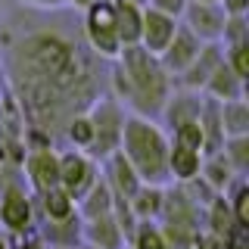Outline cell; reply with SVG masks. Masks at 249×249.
Listing matches in <instances>:
<instances>
[{
  "mask_svg": "<svg viewBox=\"0 0 249 249\" xmlns=\"http://www.w3.org/2000/svg\"><path fill=\"white\" fill-rule=\"evenodd\" d=\"M6 72L22 109L47 134L97 103L90 53L56 28H31L6 41Z\"/></svg>",
  "mask_w": 249,
  "mask_h": 249,
  "instance_id": "cell-1",
  "label": "cell"
},
{
  "mask_svg": "<svg viewBox=\"0 0 249 249\" xmlns=\"http://www.w3.org/2000/svg\"><path fill=\"white\" fill-rule=\"evenodd\" d=\"M168 72L162 69L159 56L146 53L143 47H124L115 59L112 69V81H115V93L122 100H128L140 112H162L168 93H171V81Z\"/></svg>",
  "mask_w": 249,
  "mask_h": 249,
  "instance_id": "cell-2",
  "label": "cell"
},
{
  "mask_svg": "<svg viewBox=\"0 0 249 249\" xmlns=\"http://www.w3.org/2000/svg\"><path fill=\"white\" fill-rule=\"evenodd\" d=\"M119 146H122L119 153L128 159V165L140 178V184L162 187L168 181V140L153 122L140 119V115L124 119Z\"/></svg>",
  "mask_w": 249,
  "mask_h": 249,
  "instance_id": "cell-3",
  "label": "cell"
},
{
  "mask_svg": "<svg viewBox=\"0 0 249 249\" xmlns=\"http://www.w3.org/2000/svg\"><path fill=\"white\" fill-rule=\"evenodd\" d=\"M84 37L100 59H119L122 44L119 35H115L112 0H93V3L84 6Z\"/></svg>",
  "mask_w": 249,
  "mask_h": 249,
  "instance_id": "cell-4",
  "label": "cell"
},
{
  "mask_svg": "<svg viewBox=\"0 0 249 249\" xmlns=\"http://www.w3.org/2000/svg\"><path fill=\"white\" fill-rule=\"evenodd\" d=\"M90 128H93V143H90V156L97 159H109L115 150H119V140H122V109L115 100H97L93 103V112L88 115Z\"/></svg>",
  "mask_w": 249,
  "mask_h": 249,
  "instance_id": "cell-5",
  "label": "cell"
},
{
  "mask_svg": "<svg viewBox=\"0 0 249 249\" xmlns=\"http://www.w3.org/2000/svg\"><path fill=\"white\" fill-rule=\"evenodd\" d=\"M93 178H97V165H93V159L88 153L72 150V153L59 156V187L72 199H78L84 190H88L93 184Z\"/></svg>",
  "mask_w": 249,
  "mask_h": 249,
  "instance_id": "cell-6",
  "label": "cell"
},
{
  "mask_svg": "<svg viewBox=\"0 0 249 249\" xmlns=\"http://www.w3.org/2000/svg\"><path fill=\"white\" fill-rule=\"evenodd\" d=\"M184 28L190 35H196L202 44H218L224 28V10L218 3H187L184 6Z\"/></svg>",
  "mask_w": 249,
  "mask_h": 249,
  "instance_id": "cell-7",
  "label": "cell"
},
{
  "mask_svg": "<svg viewBox=\"0 0 249 249\" xmlns=\"http://www.w3.org/2000/svg\"><path fill=\"white\" fill-rule=\"evenodd\" d=\"M175 31H178V19L146 6L143 10V28H140V47L146 53H153V56H162V50L171 44Z\"/></svg>",
  "mask_w": 249,
  "mask_h": 249,
  "instance_id": "cell-8",
  "label": "cell"
},
{
  "mask_svg": "<svg viewBox=\"0 0 249 249\" xmlns=\"http://www.w3.org/2000/svg\"><path fill=\"white\" fill-rule=\"evenodd\" d=\"M202 50V41L196 35H190L184 25H178V31H175V37H171V44L162 50V56H159V62H162V69H165L168 75H181L187 66H190L193 59H196V53Z\"/></svg>",
  "mask_w": 249,
  "mask_h": 249,
  "instance_id": "cell-9",
  "label": "cell"
},
{
  "mask_svg": "<svg viewBox=\"0 0 249 249\" xmlns=\"http://www.w3.org/2000/svg\"><path fill=\"white\" fill-rule=\"evenodd\" d=\"M25 171H28V181L37 193H47V190H53V187H59V156L53 153L50 146L28 153Z\"/></svg>",
  "mask_w": 249,
  "mask_h": 249,
  "instance_id": "cell-10",
  "label": "cell"
},
{
  "mask_svg": "<svg viewBox=\"0 0 249 249\" xmlns=\"http://www.w3.org/2000/svg\"><path fill=\"white\" fill-rule=\"evenodd\" d=\"M221 59L224 56H221V47H218V44H202V50L196 53V59L178 75V78H181V88L184 90H202L206 81H209V75L215 72V66Z\"/></svg>",
  "mask_w": 249,
  "mask_h": 249,
  "instance_id": "cell-11",
  "label": "cell"
},
{
  "mask_svg": "<svg viewBox=\"0 0 249 249\" xmlns=\"http://www.w3.org/2000/svg\"><path fill=\"white\" fill-rule=\"evenodd\" d=\"M109 171H106V184H109V190H112V196L119 199V202H128L134 193L140 190V178L134 175V168L128 165V159L115 150L112 156H109Z\"/></svg>",
  "mask_w": 249,
  "mask_h": 249,
  "instance_id": "cell-12",
  "label": "cell"
},
{
  "mask_svg": "<svg viewBox=\"0 0 249 249\" xmlns=\"http://www.w3.org/2000/svg\"><path fill=\"white\" fill-rule=\"evenodd\" d=\"M115 10V35H119L122 50L140 44V28H143V6H134L131 0H112Z\"/></svg>",
  "mask_w": 249,
  "mask_h": 249,
  "instance_id": "cell-13",
  "label": "cell"
},
{
  "mask_svg": "<svg viewBox=\"0 0 249 249\" xmlns=\"http://www.w3.org/2000/svg\"><path fill=\"white\" fill-rule=\"evenodd\" d=\"M81 237L90 240V246H97V249H122V243H124V237H122L119 224H115V215L112 212L84 218Z\"/></svg>",
  "mask_w": 249,
  "mask_h": 249,
  "instance_id": "cell-14",
  "label": "cell"
},
{
  "mask_svg": "<svg viewBox=\"0 0 249 249\" xmlns=\"http://www.w3.org/2000/svg\"><path fill=\"white\" fill-rule=\"evenodd\" d=\"M243 84H246L243 78H237V75L231 72V66L221 59L215 66V72L209 75V81H206V88H202V90H206L212 100H218V103H231V100H243V93H246Z\"/></svg>",
  "mask_w": 249,
  "mask_h": 249,
  "instance_id": "cell-15",
  "label": "cell"
},
{
  "mask_svg": "<svg viewBox=\"0 0 249 249\" xmlns=\"http://www.w3.org/2000/svg\"><path fill=\"white\" fill-rule=\"evenodd\" d=\"M199 106H202L199 93L181 88V90L168 93V100H165V106H162V112H165L168 124L175 128V124H181V122H193V119H196V115H199Z\"/></svg>",
  "mask_w": 249,
  "mask_h": 249,
  "instance_id": "cell-16",
  "label": "cell"
},
{
  "mask_svg": "<svg viewBox=\"0 0 249 249\" xmlns=\"http://www.w3.org/2000/svg\"><path fill=\"white\" fill-rule=\"evenodd\" d=\"M0 221L10 231H25L28 228L31 224V202L25 199V193H19L16 187L3 193V199H0Z\"/></svg>",
  "mask_w": 249,
  "mask_h": 249,
  "instance_id": "cell-17",
  "label": "cell"
},
{
  "mask_svg": "<svg viewBox=\"0 0 249 249\" xmlns=\"http://www.w3.org/2000/svg\"><path fill=\"white\" fill-rule=\"evenodd\" d=\"M112 206H115V196H112V190H109L106 178H100V175L93 178V184L78 196V209H81L84 218L106 215V212H112Z\"/></svg>",
  "mask_w": 249,
  "mask_h": 249,
  "instance_id": "cell-18",
  "label": "cell"
},
{
  "mask_svg": "<svg viewBox=\"0 0 249 249\" xmlns=\"http://www.w3.org/2000/svg\"><path fill=\"white\" fill-rule=\"evenodd\" d=\"M199 165H202V153L178 146V143L168 146V178L187 184V181H193V178H199Z\"/></svg>",
  "mask_w": 249,
  "mask_h": 249,
  "instance_id": "cell-19",
  "label": "cell"
},
{
  "mask_svg": "<svg viewBox=\"0 0 249 249\" xmlns=\"http://www.w3.org/2000/svg\"><path fill=\"white\" fill-rule=\"evenodd\" d=\"M162 199H165V193H162L159 187L140 184V190L124 202V206H128V212L134 218H140V221H153V218L162 212Z\"/></svg>",
  "mask_w": 249,
  "mask_h": 249,
  "instance_id": "cell-20",
  "label": "cell"
},
{
  "mask_svg": "<svg viewBox=\"0 0 249 249\" xmlns=\"http://www.w3.org/2000/svg\"><path fill=\"white\" fill-rule=\"evenodd\" d=\"M237 228H243V224L237 221V215H233L231 202L224 199L221 193H218V196L209 202V231L218 233V237H224V240H231Z\"/></svg>",
  "mask_w": 249,
  "mask_h": 249,
  "instance_id": "cell-21",
  "label": "cell"
},
{
  "mask_svg": "<svg viewBox=\"0 0 249 249\" xmlns=\"http://www.w3.org/2000/svg\"><path fill=\"white\" fill-rule=\"evenodd\" d=\"M199 175H202V181L212 187L215 193H221L224 187H231V181H233V168H231V162L224 159V153H221V150L202 159Z\"/></svg>",
  "mask_w": 249,
  "mask_h": 249,
  "instance_id": "cell-22",
  "label": "cell"
},
{
  "mask_svg": "<svg viewBox=\"0 0 249 249\" xmlns=\"http://www.w3.org/2000/svg\"><path fill=\"white\" fill-rule=\"evenodd\" d=\"M221 131H224V137L249 134V106L243 103V100L221 103Z\"/></svg>",
  "mask_w": 249,
  "mask_h": 249,
  "instance_id": "cell-23",
  "label": "cell"
},
{
  "mask_svg": "<svg viewBox=\"0 0 249 249\" xmlns=\"http://www.w3.org/2000/svg\"><path fill=\"white\" fill-rule=\"evenodd\" d=\"M44 196V215L47 221H69L75 215V199L69 196L62 187H53V190L41 193Z\"/></svg>",
  "mask_w": 249,
  "mask_h": 249,
  "instance_id": "cell-24",
  "label": "cell"
},
{
  "mask_svg": "<svg viewBox=\"0 0 249 249\" xmlns=\"http://www.w3.org/2000/svg\"><path fill=\"white\" fill-rule=\"evenodd\" d=\"M221 153H224V159L231 162L233 171H246V165H249V134L228 137L221 143Z\"/></svg>",
  "mask_w": 249,
  "mask_h": 249,
  "instance_id": "cell-25",
  "label": "cell"
},
{
  "mask_svg": "<svg viewBox=\"0 0 249 249\" xmlns=\"http://www.w3.org/2000/svg\"><path fill=\"white\" fill-rule=\"evenodd\" d=\"M78 231L75 228V215L69 218V221H47V237L56 243V249H72L78 243Z\"/></svg>",
  "mask_w": 249,
  "mask_h": 249,
  "instance_id": "cell-26",
  "label": "cell"
},
{
  "mask_svg": "<svg viewBox=\"0 0 249 249\" xmlns=\"http://www.w3.org/2000/svg\"><path fill=\"white\" fill-rule=\"evenodd\" d=\"M66 131H69V137H72V143L78 146V150H84V153L90 150L93 128H90V119H88V115H75V119H69L66 122Z\"/></svg>",
  "mask_w": 249,
  "mask_h": 249,
  "instance_id": "cell-27",
  "label": "cell"
},
{
  "mask_svg": "<svg viewBox=\"0 0 249 249\" xmlns=\"http://www.w3.org/2000/svg\"><path fill=\"white\" fill-rule=\"evenodd\" d=\"M175 143L178 146H187V150L202 153V128H199V122L193 119V122L175 124Z\"/></svg>",
  "mask_w": 249,
  "mask_h": 249,
  "instance_id": "cell-28",
  "label": "cell"
},
{
  "mask_svg": "<svg viewBox=\"0 0 249 249\" xmlns=\"http://www.w3.org/2000/svg\"><path fill=\"white\" fill-rule=\"evenodd\" d=\"M131 237H134V249H165L162 233H159V228H156L153 221H140Z\"/></svg>",
  "mask_w": 249,
  "mask_h": 249,
  "instance_id": "cell-29",
  "label": "cell"
},
{
  "mask_svg": "<svg viewBox=\"0 0 249 249\" xmlns=\"http://www.w3.org/2000/svg\"><path fill=\"white\" fill-rule=\"evenodd\" d=\"M218 41H224V47L246 44V16H224V28Z\"/></svg>",
  "mask_w": 249,
  "mask_h": 249,
  "instance_id": "cell-30",
  "label": "cell"
},
{
  "mask_svg": "<svg viewBox=\"0 0 249 249\" xmlns=\"http://www.w3.org/2000/svg\"><path fill=\"white\" fill-rule=\"evenodd\" d=\"M224 62L231 66V72L237 78H249V44H233L228 47V53H224Z\"/></svg>",
  "mask_w": 249,
  "mask_h": 249,
  "instance_id": "cell-31",
  "label": "cell"
},
{
  "mask_svg": "<svg viewBox=\"0 0 249 249\" xmlns=\"http://www.w3.org/2000/svg\"><path fill=\"white\" fill-rule=\"evenodd\" d=\"M231 209H233V215H237L240 224L249 221V187H246V184H237V193H233Z\"/></svg>",
  "mask_w": 249,
  "mask_h": 249,
  "instance_id": "cell-32",
  "label": "cell"
},
{
  "mask_svg": "<svg viewBox=\"0 0 249 249\" xmlns=\"http://www.w3.org/2000/svg\"><path fill=\"white\" fill-rule=\"evenodd\" d=\"M193 249H231V246L224 237H218L212 231H196L193 233Z\"/></svg>",
  "mask_w": 249,
  "mask_h": 249,
  "instance_id": "cell-33",
  "label": "cell"
},
{
  "mask_svg": "<svg viewBox=\"0 0 249 249\" xmlns=\"http://www.w3.org/2000/svg\"><path fill=\"white\" fill-rule=\"evenodd\" d=\"M190 3V0H150L146 6H153V10H159V13H165L171 16V19H181V13H184V6Z\"/></svg>",
  "mask_w": 249,
  "mask_h": 249,
  "instance_id": "cell-34",
  "label": "cell"
},
{
  "mask_svg": "<svg viewBox=\"0 0 249 249\" xmlns=\"http://www.w3.org/2000/svg\"><path fill=\"white\" fill-rule=\"evenodd\" d=\"M218 6L224 10V16H246L249 0H218Z\"/></svg>",
  "mask_w": 249,
  "mask_h": 249,
  "instance_id": "cell-35",
  "label": "cell"
},
{
  "mask_svg": "<svg viewBox=\"0 0 249 249\" xmlns=\"http://www.w3.org/2000/svg\"><path fill=\"white\" fill-rule=\"evenodd\" d=\"M25 6H37V10H62L69 0H22Z\"/></svg>",
  "mask_w": 249,
  "mask_h": 249,
  "instance_id": "cell-36",
  "label": "cell"
},
{
  "mask_svg": "<svg viewBox=\"0 0 249 249\" xmlns=\"http://www.w3.org/2000/svg\"><path fill=\"white\" fill-rule=\"evenodd\" d=\"M69 3H75V6H81V10H84V6H88V3H93V0H69Z\"/></svg>",
  "mask_w": 249,
  "mask_h": 249,
  "instance_id": "cell-37",
  "label": "cell"
},
{
  "mask_svg": "<svg viewBox=\"0 0 249 249\" xmlns=\"http://www.w3.org/2000/svg\"><path fill=\"white\" fill-rule=\"evenodd\" d=\"M131 3H134V6H146V3H150V0H131Z\"/></svg>",
  "mask_w": 249,
  "mask_h": 249,
  "instance_id": "cell-38",
  "label": "cell"
},
{
  "mask_svg": "<svg viewBox=\"0 0 249 249\" xmlns=\"http://www.w3.org/2000/svg\"><path fill=\"white\" fill-rule=\"evenodd\" d=\"M193 3H218V0H193Z\"/></svg>",
  "mask_w": 249,
  "mask_h": 249,
  "instance_id": "cell-39",
  "label": "cell"
},
{
  "mask_svg": "<svg viewBox=\"0 0 249 249\" xmlns=\"http://www.w3.org/2000/svg\"><path fill=\"white\" fill-rule=\"evenodd\" d=\"M22 249H37V246H35V243H28V246H22Z\"/></svg>",
  "mask_w": 249,
  "mask_h": 249,
  "instance_id": "cell-40",
  "label": "cell"
},
{
  "mask_svg": "<svg viewBox=\"0 0 249 249\" xmlns=\"http://www.w3.org/2000/svg\"><path fill=\"white\" fill-rule=\"evenodd\" d=\"M0 249H6V243H3V240H0Z\"/></svg>",
  "mask_w": 249,
  "mask_h": 249,
  "instance_id": "cell-41",
  "label": "cell"
}]
</instances>
